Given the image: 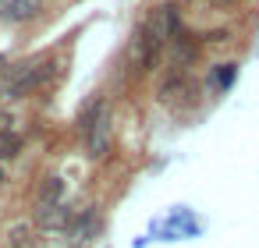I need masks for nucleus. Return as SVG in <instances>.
Masks as SVG:
<instances>
[{
	"mask_svg": "<svg viewBox=\"0 0 259 248\" xmlns=\"http://www.w3.org/2000/svg\"><path fill=\"white\" fill-rule=\"evenodd\" d=\"M96 230H100V216H96L93 209H85L82 216H71V223H68V234H71V241H75V244L93 241V237H96Z\"/></svg>",
	"mask_w": 259,
	"mask_h": 248,
	"instance_id": "423d86ee",
	"label": "nucleus"
},
{
	"mask_svg": "<svg viewBox=\"0 0 259 248\" xmlns=\"http://www.w3.org/2000/svg\"><path fill=\"white\" fill-rule=\"evenodd\" d=\"M22 153V135L8 131V135H0V160H15Z\"/></svg>",
	"mask_w": 259,
	"mask_h": 248,
	"instance_id": "9d476101",
	"label": "nucleus"
},
{
	"mask_svg": "<svg viewBox=\"0 0 259 248\" xmlns=\"http://www.w3.org/2000/svg\"><path fill=\"white\" fill-rule=\"evenodd\" d=\"M234 64H220V71H217V89H227L231 85V78H234Z\"/></svg>",
	"mask_w": 259,
	"mask_h": 248,
	"instance_id": "9b49d317",
	"label": "nucleus"
},
{
	"mask_svg": "<svg viewBox=\"0 0 259 248\" xmlns=\"http://www.w3.org/2000/svg\"><path fill=\"white\" fill-rule=\"evenodd\" d=\"M163 43H167V39H163V29H160L156 18L146 22V25L135 32V39H132V64H135V75H146V71L156 68Z\"/></svg>",
	"mask_w": 259,
	"mask_h": 248,
	"instance_id": "f257e3e1",
	"label": "nucleus"
},
{
	"mask_svg": "<svg viewBox=\"0 0 259 248\" xmlns=\"http://www.w3.org/2000/svg\"><path fill=\"white\" fill-rule=\"evenodd\" d=\"M0 184H4V170H0Z\"/></svg>",
	"mask_w": 259,
	"mask_h": 248,
	"instance_id": "4468645a",
	"label": "nucleus"
},
{
	"mask_svg": "<svg viewBox=\"0 0 259 248\" xmlns=\"http://www.w3.org/2000/svg\"><path fill=\"white\" fill-rule=\"evenodd\" d=\"M0 100H4V89H0Z\"/></svg>",
	"mask_w": 259,
	"mask_h": 248,
	"instance_id": "2eb2a0df",
	"label": "nucleus"
},
{
	"mask_svg": "<svg viewBox=\"0 0 259 248\" xmlns=\"http://www.w3.org/2000/svg\"><path fill=\"white\" fill-rule=\"evenodd\" d=\"M192 96H195V82H192L185 71H170V75L163 78V85H160V103H167V107L192 103Z\"/></svg>",
	"mask_w": 259,
	"mask_h": 248,
	"instance_id": "7ed1b4c3",
	"label": "nucleus"
},
{
	"mask_svg": "<svg viewBox=\"0 0 259 248\" xmlns=\"http://www.w3.org/2000/svg\"><path fill=\"white\" fill-rule=\"evenodd\" d=\"M43 0H0V22L8 25H25L32 18H39Z\"/></svg>",
	"mask_w": 259,
	"mask_h": 248,
	"instance_id": "20e7f679",
	"label": "nucleus"
},
{
	"mask_svg": "<svg viewBox=\"0 0 259 248\" xmlns=\"http://www.w3.org/2000/svg\"><path fill=\"white\" fill-rule=\"evenodd\" d=\"M8 131H15V117L8 110H0V135H8Z\"/></svg>",
	"mask_w": 259,
	"mask_h": 248,
	"instance_id": "f8f14e48",
	"label": "nucleus"
},
{
	"mask_svg": "<svg viewBox=\"0 0 259 248\" xmlns=\"http://www.w3.org/2000/svg\"><path fill=\"white\" fill-rule=\"evenodd\" d=\"M36 244L39 241H36V230L29 223H15L8 230V248H36Z\"/></svg>",
	"mask_w": 259,
	"mask_h": 248,
	"instance_id": "0eeeda50",
	"label": "nucleus"
},
{
	"mask_svg": "<svg viewBox=\"0 0 259 248\" xmlns=\"http://www.w3.org/2000/svg\"><path fill=\"white\" fill-rule=\"evenodd\" d=\"M71 216H75V213H71L64 202H54V206H36V223H39L43 230H68Z\"/></svg>",
	"mask_w": 259,
	"mask_h": 248,
	"instance_id": "39448f33",
	"label": "nucleus"
},
{
	"mask_svg": "<svg viewBox=\"0 0 259 248\" xmlns=\"http://www.w3.org/2000/svg\"><path fill=\"white\" fill-rule=\"evenodd\" d=\"M61 195H64L61 177H47V184H43V191H39V202H36V206H54V202H61Z\"/></svg>",
	"mask_w": 259,
	"mask_h": 248,
	"instance_id": "1a4fd4ad",
	"label": "nucleus"
},
{
	"mask_svg": "<svg viewBox=\"0 0 259 248\" xmlns=\"http://www.w3.org/2000/svg\"><path fill=\"white\" fill-rule=\"evenodd\" d=\"M47 75H50V64H25V68H18L8 78V85H4V100H18V96L32 92Z\"/></svg>",
	"mask_w": 259,
	"mask_h": 248,
	"instance_id": "f03ea898",
	"label": "nucleus"
},
{
	"mask_svg": "<svg viewBox=\"0 0 259 248\" xmlns=\"http://www.w3.org/2000/svg\"><path fill=\"white\" fill-rule=\"evenodd\" d=\"M209 4H213V8H231L234 0H209Z\"/></svg>",
	"mask_w": 259,
	"mask_h": 248,
	"instance_id": "ddd939ff",
	"label": "nucleus"
},
{
	"mask_svg": "<svg viewBox=\"0 0 259 248\" xmlns=\"http://www.w3.org/2000/svg\"><path fill=\"white\" fill-rule=\"evenodd\" d=\"M174 43V54H178V61H181V68H188V64H195V57H199V46H195V39L192 36H174L170 39Z\"/></svg>",
	"mask_w": 259,
	"mask_h": 248,
	"instance_id": "6e6552de",
	"label": "nucleus"
}]
</instances>
